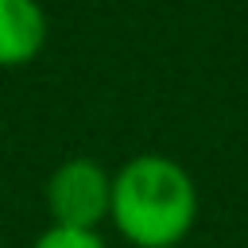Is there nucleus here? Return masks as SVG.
<instances>
[{
  "mask_svg": "<svg viewBox=\"0 0 248 248\" xmlns=\"http://www.w3.org/2000/svg\"><path fill=\"white\" fill-rule=\"evenodd\" d=\"M194 174L159 151L132 155L112 170L108 221L132 248H178L198 221Z\"/></svg>",
  "mask_w": 248,
  "mask_h": 248,
  "instance_id": "nucleus-1",
  "label": "nucleus"
},
{
  "mask_svg": "<svg viewBox=\"0 0 248 248\" xmlns=\"http://www.w3.org/2000/svg\"><path fill=\"white\" fill-rule=\"evenodd\" d=\"M46 202V217L50 225L62 229H85L97 232L108 221V205H112V170L93 159V155H74L62 159L43 190Z\"/></svg>",
  "mask_w": 248,
  "mask_h": 248,
  "instance_id": "nucleus-2",
  "label": "nucleus"
},
{
  "mask_svg": "<svg viewBox=\"0 0 248 248\" xmlns=\"http://www.w3.org/2000/svg\"><path fill=\"white\" fill-rule=\"evenodd\" d=\"M50 19L39 0H0V70H19L46 50Z\"/></svg>",
  "mask_w": 248,
  "mask_h": 248,
  "instance_id": "nucleus-3",
  "label": "nucleus"
},
{
  "mask_svg": "<svg viewBox=\"0 0 248 248\" xmlns=\"http://www.w3.org/2000/svg\"><path fill=\"white\" fill-rule=\"evenodd\" d=\"M31 248H108V240L101 232H85V229H62V225H46Z\"/></svg>",
  "mask_w": 248,
  "mask_h": 248,
  "instance_id": "nucleus-4",
  "label": "nucleus"
}]
</instances>
